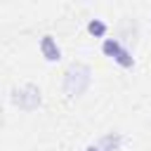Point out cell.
<instances>
[{"instance_id":"obj_1","label":"cell","mask_w":151,"mask_h":151,"mask_svg":"<svg viewBox=\"0 0 151 151\" xmlns=\"http://www.w3.org/2000/svg\"><path fill=\"white\" fill-rule=\"evenodd\" d=\"M87 85H90V68H87L85 64H76V66H71L68 73H66V80H64V90H66V94H71V97L83 94Z\"/></svg>"},{"instance_id":"obj_2","label":"cell","mask_w":151,"mask_h":151,"mask_svg":"<svg viewBox=\"0 0 151 151\" xmlns=\"http://www.w3.org/2000/svg\"><path fill=\"white\" fill-rule=\"evenodd\" d=\"M12 99H14V104H17L19 109H26V111H31V109H35V106L40 104V92H38L33 85H28V87H21V90H17Z\"/></svg>"},{"instance_id":"obj_3","label":"cell","mask_w":151,"mask_h":151,"mask_svg":"<svg viewBox=\"0 0 151 151\" xmlns=\"http://www.w3.org/2000/svg\"><path fill=\"white\" fill-rule=\"evenodd\" d=\"M40 52H42V57L47 59V61H57L61 54H59V47H57V42L52 40V35H45L42 40H40Z\"/></svg>"},{"instance_id":"obj_4","label":"cell","mask_w":151,"mask_h":151,"mask_svg":"<svg viewBox=\"0 0 151 151\" xmlns=\"http://www.w3.org/2000/svg\"><path fill=\"white\" fill-rule=\"evenodd\" d=\"M101 50H104V54H109V57H113V59H116V57H118V52H120L123 47H120L116 40H104V47H101Z\"/></svg>"},{"instance_id":"obj_5","label":"cell","mask_w":151,"mask_h":151,"mask_svg":"<svg viewBox=\"0 0 151 151\" xmlns=\"http://www.w3.org/2000/svg\"><path fill=\"white\" fill-rule=\"evenodd\" d=\"M87 28H90V33H92V35H104V33H106V24H101V21H97V19H94V21H90V26H87Z\"/></svg>"},{"instance_id":"obj_6","label":"cell","mask_w":151,"mask_h":151,"mask_svg":"<svg viewBox=\"0 0 151 151\" xmlns=\"http://www.w3.org/2000/svg\"><path fill=\"white\" fill-rule=\"evenodd\" d=\"M116 61H118L120 66H125V68H130V66H132V57H130V52H127V50H120V52H118V57H116Z\"/></svg>"},{"instance_id":"obj_7","label":"cell","mask_w":151,"mask_h":151,"mask_svg":"<svg viewBox=\"0 0 151 151\" xmlns=\"http://www.w3.org/2000/svg\"><path fill=\"white\" fill-rule=\"evenodd\" d=\"M104 146H109V151H118V144H120V137H104V142H101Z\"/></svg>"},{"instance_id":"obj_8","label":"cell","mask_w":151,"mask_h":151,"mask_svg":"<svg viewBox=\"0 0 151 151\" xmlns=\"http://www.w3.org/2000/svg\"><path fill=\"white\" fill-rule=\"evenodd\" d=\"M87 151H99V146H87Z\"/></svg>"}]
</instances>
